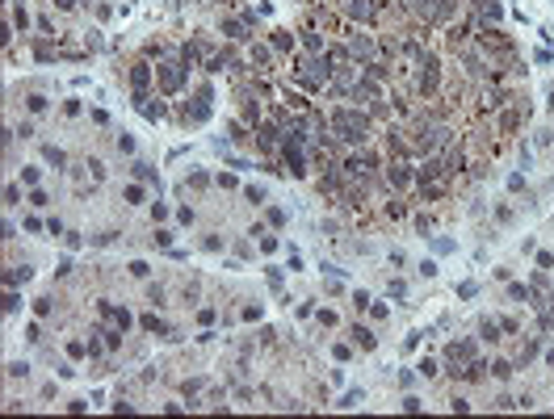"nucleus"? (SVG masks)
I'll list each match as a JSON object with an SVG mask.
<instances>
[{
  "mask_svg": "<svg viewBox=\"0 0 554 419\" xmlns=\"http://www.w3.org/2000/svg\"><path fill=\"white\" fill-rule=\"evenodd\" d=\"M332 126L340 130V138H349V143H361V138H365V130H370L365 113H353V109H336Z\"/></svg>",
  "mask_w": 554,
  "mask_h": 419,
  "instance_id": "nucleus-1",
  "label": "nucleus"
},
{
  "mask_svg": "<svg viewBox=\"0 0 554 419\" xmlns=\"http://www.w3.org/2000/svg\"><path fill=\"white\" fill-rule=\"evenodd\" d=\"M156 76H160V88L164 92H176L185 84V67L181 63H164V67H156Z\"/></svg>",
  "mask_w": 554,
  "mask_h": 419,
  "instance_id": "nucleus-2",
  "label": "nucleus"
},
{
  "mask_svg": "<svg viewBox=\"0 0 554 419\" xmlns=\"http://www.w3.org/2000/svg\"><path fill=\"white\" fill-rule=\"evenodd\" d=\"M298 80H306V84H323V80H327V59H306L298 67Z\"/></svg>",
  "mask_w": 554,
  "mask_h": 419,
  "instance_id": "nucleus-3",
  "label": "nucleus"
},
{
  "mask_svg": "<svg viewBox=\"0 0 554 419\" xmlns=\"http://www.w3.org/2000/svg\"><path fill=\"white\" fill-rule=\"evenodd\" d=\"M349 13L357 17V21H374V13H378V9H374L370 0H349Z\"/></svg>",
  "mask_w": 554,
  "mask_h": 419,
  "instance_id": "nucleus-4",
  "label": "nucleus"
},
{
  "mask_svg": "<svg viewBox=\"0 0 554 419\" xmlns=\"http://www.w3.org/2000/svg\"><path fill=\"white\" fill-rule=\"evenodd\" d=\"M349 51L357 55V59H370V55H374V42H370V38H353V46H349Z\"/></svg>",
  "mask_w": 554,
  "mask_h": 419,
  "instance_id": "nucleus-5",
  "label": "nucleus"
},
{
  "mask_svg": "<svg viewBox=\"0 0 554 419\" xmlns=\"http://www.w3.org/2000/svg\"><path fill=\"white\" fill-rule=\"evenodd\" d=\"M131 80H135V88L143 92V88H147V80H151V67H147V63H139L135 72H131Z\"/></svg>",
  "mask_w": 554,
  "mask_h": 419,
  "instance_id": "nucleus-6",
  "label": "nucleus"
},
{
  "mask_svg": "<svg viewBox=\"0 0 554 419\" xmlns=\"http://www.w3.org/2000/svg\"><path fill=\"white\" fill-rule=\"evenodd\" d=\"M420 88H424V92H432V88H437V67H432V63H424V76H420Z\"/></svg>",
  "mask_w": 554,
  "mask_h": 419,
  "instance_id": "nucleus-7",
  "label": "nucleus"
},
{
  "mask_svg": "<svg viewBox=\"0 0 554 419\" xmlns=\"http://www.w3.org/2000/svg\"><path fill=\"white\" fill-rule=\"evenodd\" d=\"M143 327H147V331H156V335H172V331H168V323H160L156 314H143Z\"/></svg>",
  "mask_w": 554,
  "mask_h": 419,
  "instance_id": "nucleus-8",
  "label": "nucleus"
},
{
  "mask_svg": "<svg viewBox=\"0 0 554 419\" xmlns=\"http://www.w3.org/2000/svg\"><path fill=\"white\" fill-rule=\"evenodd\" d=\"M353 340H357L361 348H374V344H378V340H374V331H370V327H353Z\"/></svg>",
  "mask_w": 554,
  "mask_h": 419,
  "instance_id": "nucleus-9",
  "label": "nucleus"
},
{
  "mask_svg": "<svg viewBox=\"0 0 554 419\" xmlns=\"http://www.w3.org/2000/svg\"><path fill=\"white\" fill-rule=\"evenodd\" d=\"M479 9H483V17H491V21H496V17H504V9L496 5V0H479Z\"/></svg>",
  "mask_w": 554,
  "mask_h": 419,
  "instance_id": "nucleus-10",
  "label": "nucleus"
},
{
  "mask_svg": "<svg viewBox=\"0 0 554 419\" xmlns=\"http://www.w3.org/2000/svg\"><path fill=\"white\" fill-rule=\"evenodd\" d=\"M5 281H9V285H17V281H30V269H9V273H5Z\"/></svg>",
  "mask_w": 554,
  "mask_h": 419,
  "instance_id": "nucleus-11",
  "label": "nucleus"
},
{
  "mask_svg": "<svg viewBox=\"0 0 554 419\" xmlns=\"http://www.w3.org/2000/svg\"><path fill=\"white\" fill-rule=\"evenodd\" d=\"M223 34H227V38H244V26L240 21H223Z\"/></svg>",
  "mask_w": 554,
  "mask_h": 419,
  "instance_id": "nucleus-12",
  "label": "nucleus"
},
{
  "mask_svg": "<svg viewBox=\"0 0 554 419\" xmlns=\"http://www.w3.org/2000/svg\"><path fill=\"white\" fill-rule=\"evenodd\" d=\"M223 67H231V55H210V72H223Z\"/></svg>",
  "mask_w": 554,
  "mask_h": 419,
  "instance_id": "nucleus-13",
  "label": "nucleus"
},
{
  "mask_svg": "<svg viewBox=\"0 0 554 419\" xmlns=\"http://www.w3.org/2000/svg\"><path fill=\"white\" fill-rule=\"evenodd\" d=\"M46 159H51L55 168H63V164H67V155H63V151H59V147H46Z\"/></svg>",
  "mask_w": 554,
  "mask_h": 419,
  "instance_id": "nucleus-14",
  "label": "nucleus"
},
{
  "mask_svg": "<svg viewBox=\"0 0 554 419\" xmlns=\"http://www.w3.org/2000/svg\"><path fill=\"white\" fill-rule=\"evenodd\" d=\"M508 294H512V302H529V298H533V289H525V285H512Z\"/></svg>",
  "mask_w": 554,
  "mask_h": 419,
  "instance_id": "nucleus-15",
  "label": "nucleus"
},
{
  "mask_svg": "<svg viewBox=\"0 0 554 419\" xmlns=\"http://www.w3.org/2000/svg\"><path fill=\"white\" fill-rule=\"evenodd\" d=\"M483 340H500V323H491V319L483 323Z\"/></svg>",
  "mask_w": 554,
  "mask_h": 419,
  "instance_id": "nucleus-16",
  "label": "nucleus"
},
{
  "mask_svg": "<svg viewBox=\"0 0 554 419\" xmlns=\"http://www.w3.org/2000/svg\"><path fill=\"white\" fill-rule=\"evenodd\" d=\"M26 373H30L26 360H13V365H9V377H26Z\"/></svg>",
  "mask_w": 554,
  "mask_h": 419,
  "instance_id": "nucleus-17",
  "label": "nucleus"
},
{
  "mask_svg": "<svg viewBox=\"0 0 554 419\" xmlns=\"http://www.w3.org/2000/svg\"><path fill=\"white\" fill-rule=\"evenodd\" d=\"M462 168V151H450V159H445V172H458Z\"/></svg>",
  "mask_w": 554,
  "mask_h": 419,
  "instance_id": "nucleus-18",
  "label": "nucleus"
},
{
  "mask_svg": "<svg viewBox=\"0 0 554 419\" xmlns=\"http://www.w3.org/2000/svg\"><path fill=\"white\" fill-rule=\"evenodd\" d=\"M135 176L139 180H156V172H151V164H135Z\"/></svg>",
  "mask_w": 554,
  "mask_h": 419,
  "instance_id": "nucleus-19",
  "label": "nucleus"
},
{
  "mask_svg": "<svg viewBox=\"0 0 554 419\" xmlns=\"http://www.w3.org/2000/svg\"><path fill=\"white\" fill-rule=\"evenodd\" d=\"M361 398H365V394H361V390H349V394H345V398H340V406H357Z\"/></svg>",
  "mask_w": 554,
  "mask_h": 419,
  "instance_id": "nucleus-20",
  "label": "nucleus"
},
{
  "mask_svg": "<svg viewBox=\"0 0 554 419\" xmlns=\"http://www.w3.org/2000/svg\"><path fill=\"white\" fill-rule=\"evenodd\" d=\"M411 176H407V168H391V184H407Z\"/></svg>",
  "mask_w": 554,
  "mask_h": 419,
  "instance_id": "nucleus-21",
  "label": "nucleus"
},
{
  "mask_svg": "<svg viewBox=\"0 0 554 419\" xmlns=\"http://www.w3.org/2000/svg\"><path fill=\"white\" fill-rule=\"evenodd\" d=\"M491 373H496V377H508L512 365H508V360H496V365H491Z\"/></svg>",
  "mask_w": 554,
  "mask_h": 419,
  "instance_id": "nucleus-22",
  "label": "nucleus"
},
{
  "mask_svg": "<svg viewBox=\"0 0 554 419\" xmlns=\"http://www.w3.org/2000/svg\"><path fill=\"white\" fill-rule=\"evenodd\" d=\"M479 294V285L475 281H466V285H458V298H475Z\"/></svg>",
  "mask_w": 554,
  "mask_h": 419,
  "instance_id": "nucleus-23",
  "label": "nucleus"
},
{
  "mask_svg": "<svg viewBox=\"0 0 554 419\" xmlns=\"http://www.w3.org/2000/svg\"><path fill=\"white\" fill-rule=\"evenodd\" d=\"M353 306L365 310V306H370V294H365V289H357V294H353Z\"/></svg>",
  "mask_w": 554,
  "mask_h": 419,
  "instance_id": "nucleus-24",
  "label": "nucleus"
},
{
  "mask_svg": "<svg viewBox=\"0 0 554 419\" xmlns=\"http://www.w3.org/2000/svg\"><path fill=\"white\" fill-rule=\"evenodd\" d=\"M248 201H265V189H261V184H248Z\"/></svg>",
  "mask_w": 554,
  "mask_h": 419,
  "instance_id": "nucleus-25",
  "label": "nucleus"
},
{
  "mask_svg": "<svg viewBox=\"0 0 554 419\" xmlns=\"http://www.w3.org/2000/svg\"><path fill=\"white\" fill-rule=\"evenodd\" d=\"M17 197H21L17 184H9V189H5V205H17Z\"/></svg>",
  "mask_w": 554,
  "mask_h": 419,
  "instance_id": "nucleus-26",
  "label": "nucleus"
},
{
  "mask_svg": "<svg viewBox=\"0 0 554 419\" xmlns=\"http://www.w3.org/2000/svg\"><path fill=\"white\" fill-rule=\"evenodd\" d=\"M55 5H59V9H72V5H76V0H55Z\"/></svg>",
  "mask_w": 554,
  "mask_h": 419,
  "instance_id": "nucleus-27",
  "label": "nucleus"
},
{
  "mask_svg": "<svg viewBox=\"0 0 554 419\" xmlns=\"http://www.w3.org/2000/svg\"><path fill=\"white\" fill-rule=\"evenodd\" d=\"M550 105H554V88H550Z\"/></svg>",
  "mask_w": 554,
  "mask_h": 419,
  "instance_id": "nucleus-28",
  "label": "nucleus"
}]
</instances>
